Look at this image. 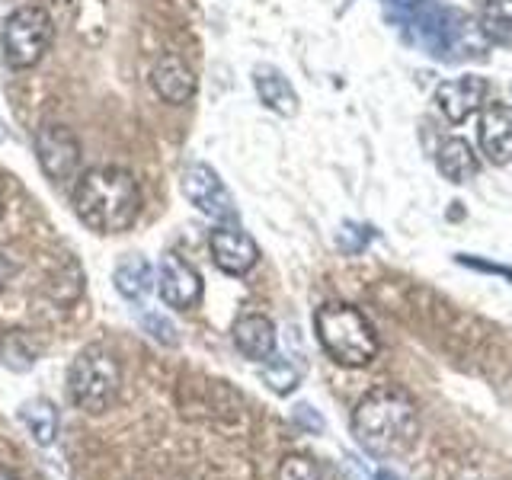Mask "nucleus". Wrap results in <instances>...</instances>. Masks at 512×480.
Instances as JSON below:
<instances>
[{
    "instance_id": "nucleus-10",
    "label": "nucleus",
    "mask_w": 512,
    "mask_h": 480,
    "mask_svg": "<svg viewBox=\"0 0 512 480\" xmlns=\"http://www.w3.org/2000/svg\"><path fill=\"white\" fill-rule=\"evenodd\" d=\"M208 247H212V260L221 272H228V276H244L256 266L260 260V247H256V240L234 228V224H221V228L212 231L208 237Z\"/></svg>"
},
{
    "instance_id": "nucleus-3",
    "label": "nucleus",
    "mask_w": 512,
    "mask_h": 480,
    "mask_svg": "<svg viewBox=\"0 0 512 480\" xmlns=\"http://www.w3.org/2000/svg\"><path fill=\"white\" fill-rule=\"evenodd\" d=\"M404 32L426 55L439 61H471L484 55V48L490 45L477 20L461 10L439 7L436 0H423V7L416 10Z\"/></svg>"
},
{
    "instance_id": "nucleus-13",
    "label": "nucleus",
    "mask_w": 512,
    "mask_h": 480,
    "mask_svg": "<svg viewBox=\"0 0 512 480\" xmlns=\"http://www.w3.org/2000/svg\"><path fill=\"white\" fill-rule=\"evenodd\" d=\"M151 87L164 103L183 106L196 93V74L189 71V64L176 55H164L151 71Z\"/></svg>"
},
{
    "instance_id": "nucleus-9",
    "label": "nucleus",
    "mask_w": 512,
    "mask_h": 480,
    "mask_svg": "<svg viewBox=\"0 0 512 480\" xmlns=\"http://www.w3.org/2000/svg\"><path fill=\"white\" fill-rule=\"evenodd\" d=\"M157 295L173 311H189L202 301V276L183 256L167 253L157 266Z\"/></svg>"
},
{
    "instance_id": "nucleus-2",
    "label": "nucleus",
    "mask_w": 512,
    "mask_h": 480,
    "mask_svg": "<svg viewBox=\"0 0 512 480\" xmlns=\"http://www.w3.org/2000/svg\"><path fill=\"white\" fill-rule=\"evenodd\" d=\"M74 212L96 234H122L141 212V189L122 167H93L77 176Z\"/></svg>"
},
{
    "instance_id": "nucleus-12",
    "label": "nucleus",
    "mask_w": 512,
    "mask_h": 480,
    "mask_svg": "<svg viewBox=\"0 0 512 480\" xmlns=\"http://www.w3.org/2000/svg\"><path fill=\"white\" fill-rule=\"evenodd\" d=\"M480 151L490 164L503 167L512 160V109L503 103H484L480 109Z\"/></svg>"
},
{
    "instance_id": "nucleus-27",
    "label": "nucleus",
    "mask_w": 512,
    "mask_h": 480,
    "mask_svg": "<svg viewBox=\"0 0 512 480\" xmlns=\"http://www.w3.org/2000/svg\"><path fill=\"white\" fill-rule=\"evenodd\" d=\"M458 260H461L464 266H477V269H487V272H503V276H509V279H512V269H506V266H490V263L471 260V256H458Z\"/></svg>"
},
{
    "instance_id": "nucleus-24",
    "label": "nucleus",
    "mask_w": 512,
    "mask_h": 480,
    "mask_svg": "<svg viewBox=\"0 0 512 480\" xmlns=\"http://www.w3.org/2000/svg\"><path fill=\"white\" fill-rule=\"evenodd\" d=\"M144 330H148L157 343H167V346H176V340H180V336H176V327L170 324V320L164 317V314H154V311H144Z\"/></svg>"
},
{
    "instance_id": "nucleus-4",
    "label": "nucleus",
    "mask_w": 512,
    "mask_h": 480,
    "mask_svg": "<svg viewBox=\"0 0 512 480\" xmlns=\"http://www.w3.org/2000/svg\"><path fill=\"white\" fill-rule=\"evenodd\" d=\"M317 340L327 349V356L340 365L362 368L378 356V336L359 308L343 301H330L314 314Z\"/></svg>"
},
{
    "instance_id": "nucleus-16",
    "label": "nucleus",
    "mask_w": 512,
    "mask_h": 480,
    "mask_svg": "<svg viewBox=\"0 0 512 480\" xmlns=\"http://www.w3.org/2000/svg\"><path fill=\"white\" fill-rule=\"evenodd\" d=\"M112 282H116V292L125 301H144L154 288V269L141 253H132L119 260L116 272H112Z\"/></svg>"
},
{
    "instance_id": "nucleus-18",
    "label": "nucleus",
    "mask_w": 512,
    "mask_h": 480,
    "mask_svg": "<svg viewBox=\"0 0 512 480\" xmlns=\"http://www.w3.org/2000/svg\"><path fill=\"white\" fill-rule=\"evenodd\" d=\"M20 420L39 445H52L58 439V410L52 400H45V397L26 400L20 407Z\"/></svg>"
},
{
    "instance_id": "nucleus-5",
    "label": "nucleus",
    "mask_w": 512,
    "mask_h": 480,
    "mask_svg": "<svg viewBox=\"0 0 512 480\" xmlns=\"http://www.w3.org/2000/svg\"><path fill=\"white\" fill-rule=\"evenodd\" d=\"M122 388V368L116 352L106 349L103 343L84 346L77 352V359L71 362L68 372V394L74 400V407L87 413H106L116 404Z\"/></svg>"
},
{
    "instance_id": "nucleus-21",
    "label": "nucleus",
    "mask_w": 512,
    "mask_h": 480,
    "mask_svg": "<svg viewBox=\"0 0 512 480\" xmlns=\"http://www.w3.org/2000/svg\"><path fill=\"white\" fill-rule=\"evenodd\" d=\"M276 480H320V471L308 455H288L279 464Z\"/></svg>"
},
{
    "instance_id": "nucleus-28",
    "label": "nucleus",
    "mask_w": 512,
    "mask_h": 480,
    "mask_svg": "<svg viewBox=\"0 0 512 480\" xmlns=\"http://www.w3.org/2000/svg\"><path fill=\"white\" fill-rule=\"evenodd\" d=\"M378 480H400L394 471H378Z\"/></svg>"
},
{
    "instance_id": "nucleus-11",
    "label": "nucleus",
    "mask_w": 512,
    "mask_h": 480,
    "mask_svg": "<svg viewBox=\"0 0 512 480\" xmlns=\"http://www.w3.org/2000/svg\"><path fill=\"white\" fill-rule=\"evenodd\" d=\"M484 96H487V80L464 74V77L442 80L436 90V106L448 122L461 125L464 119H471L477 109H484Z\"/></svg>"
},
{
    "instance_id": "nucleus-17",
    "label": "nucleus",
    "mask_w": 512,
    "mask_h": 480,
    "mask_svg": "<svg viewBox=\"0 0 512 480\" xmlns=\"http://www.w3.org/2000/svg\"><path fill=\"white\" fill-rule=\"evenodd\" d=\"M436 164H439V173L445 176V180H452V183H468L477 176L480 164H477V154L474 148L464 138H448L442 141V148L436 154Z\"/></svg>"
},
{
    "instance_id": "nucleus-14",
    "label": "nucleus",
    "mask_w": 512,
    "mask_h": 480,
    "mask_svg": "<svg viewBox=\"0 0 512 480\" xmlns=\"http://www.w3.org/2000/svg\"><path fill=\"white\" fill-rule=\"evenodd\" d=\"M234 346L244 359L266 362L276 352V327L263 314H244L234 324Z\"/></svg>"
},
{
    "instance_id": "nucleus-29",
    "label": "nucleus",
    "mask_w": 512,
    "mask_h": 480,
    "mask_svg": "<svg viewBox=\"0 0 512 480\" xmlns=\"http://www.w3.org/2000/svg\"><path fill=\"white\" fill-rule=\"evenodd\" d=\"M0 480H16V474H13V471H7V468H0Z\"/></svg>"
},
{
    "instance_id": "nucleus-1",
    "label": "nucleus",
    "mask_w": 512,
    "mask_h": 480,
    "mask_svg": "<svg viewBox=\"0 0 512 480\" xmlns=\"http://www.w3.org/2000/svg\"><path fill=\"white\" fill-rule=\"evenodd\" d=\"M352 436L372 458H397L420 436L416 400L400 388L368 391L352 410Z\"/></svg>"
},
{
    "instance_id": "nucleus-22",
    "label": "nucleus",
    "mask_w": 512,
    "mask_h": 480,
    "mask_svg": "<svg viewBox=\"0 0 512 480\" xmlns=\"http://www.w3.org/2000/svg\"><path fill=\"white\" fill-rule=\"evenodd\" d=\"M372 237H375L372 228H362V224H343V231L336 234V244H340L343 253L356 256V253H362L368 247V240H372Z\"/></svg>"
},
{
    "instance_id": "nucleus-30",
    "label": "nucleus",
    "mask_w": 512,
    "mask_h": 480,
    "mask_svg": "<svg viewBox=\"0 0 512 480\" xmlns=\"http://www.w3.org/2000/svg\"><path fill=\"white\" fill-rule=\"evenodd\" d=\"M0 218H4V199H0Z\"/></svg>"
},
{
    "instance_id": "nucleus-23",
    "label": "nucleus",
    "mask_w": 512,
    "mask_h": 480,
    "mask_svg": "<svg viewBox=\"0 0 512 480\" xmlns=\"http://www.w3.org/2000/svg\"><path fill=\"white\" fill-rule=\"evenodd\" d=\"M381 4H384V13H388V20L397 29H407L410 20L416 16V10L423 7V0H381Z\"/></svg>"
},
{
    "instance_id": "nucleus-7",
    "label": "nucleus",
    "mask_w": 512,
    "mask_h": 480,
    "mask_svg": "<svg viewBox=\"0 0 512 480\" xmlns=\"http://www.w3.org/2000/svg\"><path fill=\"white\" fill-rule=\"evenodd\" d=\"M183 196L199 208L202 215L215 221H237V205L228 186L208 164H189L183 170Z\"/></svg>"
},
{
    "instance_id": "nucleus-8",
    "label": "nucleus",
    "mask_w": 512,
    "mask_h": 480,
    "mask_svg": "<svg viewBox=\"0 0 512 480\" xmlns=\"http://www.w3.org/2000/svg\"><path fill=\"white\" fill-rule=\"evenodd\" d=\"M36 157L48 180L64 183L80 167V141L68 125H42L36 132Z\"/></svg>"
},
{
    "instance_id": "nucleus-19",
    "label": "nucleus",
    "mask_w": 512,
    "mask_h": 480,
    "mask_svg": "<svg viewBox=\"0 0 512 480\" xmlns=\"http://www.w3.org/2000/svg\"><path fill=\"white\" fill-rule=\"evenodd\" d=\"M477 26L490 45H512V0H487Z\"/></svg>"
},
{
    "instance_id": "nucleus-6",
    "label": "nucleus",
    "mask_w": 512,
    "mask_h": 480,
    "mask_svg": "<svg viewBox=\"0 0 512 480\" xmlns=\"http://www.w3.org/2000/svg\"><path fill=\"white\" fill-rule=\"evenodd\" d=\"M55 39V26L52 16L42 7H20L13 10L4 29H0V48H4V64L13 71H26L36 68L45 58V52L52 48Z\"/></svg>"
},
{
    "instance_id": "nucleus-15",
    "label": "nucleus",
    "mask_w": 512,
    "mask_h": 480,
    "mask_svg": "<svg viewBox=\"0 0 512 480\" xmlns=\"http://www.w3.org/2000/svg\"><path fill=\"white\" fill-rule=\"evenodd\" d=\"M253 87H256V96H260V103L272 112H279V116H295L298 112V93L295 87L288 84V77L276 68H269V64H260V68L253 71Z\"/></svg>"
},
{
    "instance_id": "nucleus-26",
    "label": "nucleus",
    "mask_w": 512,
    "mask_h": 480,
    "mask_svg": "<svg viewBox=\"0 0 512 480\" xmlns=\"http://www.w3.org/2000/svg\"><path fill=\"white\" fill-rule=\"evenodd\" d=\"M13 276H16V260L7 250H0V292H4Z\"/></svg>"
},
{
    "instance_id": "nucleus-25",
    "label": "nucleus",
    "mask_w": 512,
    "mask_h": 480,
    "mask_svg": "<svg viewBox=\"0 0 512 480\" xmlns=\"http://www.w3.org/2000/svg\"><path fill=\"white\" fill-rule=\"evenodd\" d=\"M295 423L298 426H304V429H311V432H320L324 429V420L314 413V407H308V404H298L295 407Z\"/></svg>"
},
{
    "instance_id": "nucleus-20",
    "label": "nucleus",
    "mask_w": 512,
    "mask_h": 480,
    "mask_svg": "<svg viewBox=\"0 0 512 480\" xmlns=\"http://www.w3.org/2000/svg\"><path fill=\"white\" fill-rule=\"evenodd\" d=\"M263 381L276 394H292L298 388V381H301V372L288 359H266V365H263Z\"/></svg>"
}]
</instances>
